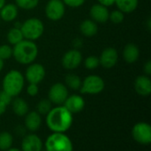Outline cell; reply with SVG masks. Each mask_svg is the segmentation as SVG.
<instances>
[{"label": "cell", "instance_id": "6da1fadb", "mask_svg": "<svg viewBox=\"0 0 151 151\" xmlns=\"http://www.w3.org/2000/svg\"><path fill=\"white\" fill-rule=\"evenodd\" d=\"M73 122V114L63 105L52 108L46 115V125L53 133H65Z\"/></svg>", "mask_w": 151, "mask_h": 151}, {"label": "cell", "instance_id": "7a4b0ae2", "mask_svg": "<svg viewBox=\"0 0 151 151\" xmlns=\"http://www.w3.org/2000/svg\"><path fill=\"white\" fill-rule=\"evenodd\" d=\"M12 56L17 62L22 65H29L38 56V47L34 41L23 39L13 45Z\"/></svg>", "mask_w": 151, "mask_h": 151}, {"label": "cell", "instance_id": "3957f363", "mask_svg": "<svg viewBox=\"0 0 151 151\" xmlns=\"http://www.w3.org/2000/svg\"><path fill=\"white\" fill-rule=\"evenodd\" d=\"M25 80L23 74L17 69H12L6 73L3 79V91L12 98L17 97L22 92Z\"/></svg>", "mask_w": 151, "mask_h": 151}, {"label": "cell", "instance_id": "277c9868", "mask_svg": "<svg viewBox=\"0 0 151 151\" xmlns=\"http://www.w3.org/2000/svg\"><path fill=\"white\" fill-rule=\"evenodd\" d=\"M46 151H73V142L64 133H53L45 142Z\"/></svg>", "mask_w": 151, "mask_h": 151}, {"label": "cell", "instance_id": "5b68a950", "mask_svg": "<svg viewBox=\"0 0 151 151\" xmlns=\"http://www.w3.org/2000/svg\"><path fill=\"white\" fill-rule=\"evenodd\" d=\"M20 30L24 39L35 41L39 39L44 32V25L38 18H29L20 25Z\"/></svg>", "mask_w": 151, "mask_h": 151}, {"label": "cell", "instance_id": "8992f818", "mask_svg": "<svg viewBox=\"0 0 151 151\" xmlns=\"http://www.w3.org/2000/svg\"><path fill=\"white\" fill-rule=\"evenodd\" d=\"M105 83L104 79L97 75H89L81 81L80 92L82 94H99L104 91Z\"/></svg>", "mask_w": 151, "mask_h": 151}, {"label": "cell", "instance_id": "52a82bcc", "mask_svg": "<svg viewBox=\"0 0 151 151\" xmlns=\"http://www.w3.org/2000/svg\"><path fill=\"white\" fill-rule=\"evenodd\" d=\"M132 136L135 142L142 145L151 143V126L145 122H140L134 125L132 130Z\"/></svg>", "mask_w": 151, "mask_h": 151}, {"label": "cell", "instance_id": "ba28073f", "mask_svg": "<svg viewBox=\"0 0 151 151\" xmlns=\"http://www.w3.org/2000/svg\"><path fill=\"white\" fill-rule=\"evenodd\" d=\"M65 12V4L62 0H50L45 6V14L50 20H59Z\"/></svg>", "mask_w": 151, "mask_h": 151}, {"label": "cell", "instance_id": "9c48e42d", "mask_svg": "<svg viewBox=\"0 0 151 151\" xmlns=\"http://www.w3.org/2000/svg\"><path fill=\"white\" fill-rule=\"evenodd\" d=\"M68 89L65 84L56 83L49 90V100L56 105H63L68 97Z\"/></svg>", "mask_w": 151, "mask_h": 151}, {"label": "cell", "instance_id": "30bf717a", "mask_svg": "<svg viewBox=\"0 0 151 151\" xmlns=\"http://www.w3.org/2000/svg\"><path fill=\"white\" fill-rule=\"evenodd\" d=\"M45 69L40 63H31L26 69L25 78L29 84L39 85L45 77Z\"/></svg>", "mask_w": 151, "mask_h": 151}, {"label": "cell", "instance_id": "8fae6325", "mask_svg": "<svg viewBox=\"0 0 151 151\" xmlns=\"http://www.w3.org/2000/svg\"><path fill=\"white\" fill-rule=\"evenodd\" d=\"M82 61V54L77 49L67 51L62 57V65L65 69L73 70L77 69Z\"/></svg>", "mask_w": 151, "mask_h": 151}, {"label": "cell", "instance_id": "7c38bea8", "mask_svg": "<svg viewBox=\"0 0 151 151\" xmlns=\"http://www.w3.org/2000/svg\"><path fill=\"white\" fill-rule=\"evenodd\" d=\"M119 61V53L118 51L113 47L105 48L99 57L100 65L105 69H111L118 63Z\"/></svg>", "mask_w": 151, "mask_h": 151}, {"label": "cell", "instance_id": "4fadbf2b", "mask_svg": "<svg viewBox=\"0 0 151 151\" xmlns=\"http://www.w3.org/2000/svg\"><path fill=\"white\" fill-rule=\"evenodd\" d=\"M63 106H65L72 114H76L83 110L85 107V101L81 95L78 94L68 95Z\"/></svg>", "mask_w": 151, "mask_h": 151}, {"label": "cell", "instance_id": "5bb4252c", "mask_svg": "<svg viewBox=\"0 0 151 151\" xmlns=\"http://www.w3.org/2000/svg\"><path fill=\"white\" fill-rule=\"evenodd\" d=\"M42 142L36 134L31 133L26 135L21 142V151H41Z\"/></svg>", "mask_w": 151, "mask_h": 151}, {"label": "cell", "instance_id": "9a60e30c", "mask_svg": "<svg viewBox=\"0 0 151 151\" xmlns=\"http://www.w3.org/2000/svg\"><path fill=\"white\" fill-rule=\"evenodd\" d=\"M90 17L96 23H105L109 20L110 12L108 7H105L100 4H96L91 6L90 11Z\"/></svg>", "mask_w": 151, "mask_h": 151}, {"label": "cell", "instance_id": "2e32d148", "mask_svg": "<svg viewBox=\"0 0 151 151\" xmlns=\"http://www.w3.org/2000/svg\"><path fill=\"white\" fill-rule=\"evenodd\" d=\"M134 90L141 96H149L151 93V80L149 76L142 75L134 80Z\"/></svg>", "mask_w": 151, "mask_h": 151}, {"label": "cell", "instance_id": "e0dca14e", "mask_svg": "<svg viewBox=\"0 0 151 151\" xmlns=\"http://www.w3.org/2000/svg\"><path fill=\"white\" fill-rule=\"evenodd\" d=\"M42 125V117L37 111H30L26 114L25 126L30 132L37 131Z\"/></svg>", "mask_w": 151, "mask_h": 151}, {"label": "cell", "instance_id": "ac0fdd59", "mask_svg": "<svg viewBox=\"0 0 151 151\" xmlns=\"http://www.w3.org/2000/svg\"><path fill=\"white\" fill-rule=\"evenodd\" d=\"M18 12L19 8L15 4H7L0 9V17L3 20L10 22L17 18Z\"/></svg>", "mask_w": 151, "mask_h": 151}, {"label": "cell", "instance_id": "d6986e66", "mask_svg": "<svg viewBox=\"0 0 151 151\" xmlns=\"http://www.w3.org/2000/svg\"><path fill=\"white\" fill-rule=\"evenodd\" d=\"M139 56L140 49L136 44L129 43L125 46L123 50V58L127 63H134L139 59Z\"/></svg>", "mask_w": 151, "mask_h": 151}, {"label": "cell", "instance_id": "ffe728a7", "mask_svg": "<svg viewBox=\"0 0 151 151\" xmlns=\"http://www.w3.org/2000/svg\"><path fill=\"white\" fill-rule=\"evenodd\" d=\"M80 31L83 36L87 37H92L96 35L98 31L97 23L93 20H84L80 25Z\"/></svg>", "mask_w": 151, "mask_h": 151}, {"label": "cell", "instance_id": "44dd1931", "mask_svg": "<svg viewBox=\"0 0 151 151\" xmlns=\"http://www.w3.org/2000/svg\"><path fill=\"white\" fill-rule=\"evenodd\" d=\"M11 103L15 115L19 117H24L28 112V104L24 99L16 97L14 100L12 101Z\"/></svg>", "mask_w": 151, "mask_h": 151}, {"label": "cell", "instance_id": "7402d4cb", "mask_svg": "<svg viewBox=\"0 0 151 151\" xmlns=\"http://www.w3.org/2000/svg\"><path fill=\"white\" fill-rule=\"evenodd\" d=\"M115 4L124 13H130L136 10L139 0H115Z\"/></svg>", "mask_w": 151, "mask_h": 151}, {"label": "cell", "instance_id": "603a6c76", "mask_svg": "<svg viewBox=\"0 0 151 151\" xmlns=\"http://www.w3.org/2000/svg\"><path fill=\"white\" fill-rule=\"evenodd\" d=\"M6 38H7V41H8V43L10 44L15 45L16 44H18L20 41H22L24 39V36H23L22 32H21V30H20L19 28L13 27V28H12L8 31L7 36H6Z\"/></svg>", "mask_w": 151, "mask_h": 151}, {"label": "cell", "instance_id": "cb8c5ba5", "mask_svg": "<svg viewBox=\"0 0 151 151\" xmlns=\"http://www.w3.org/2000/svg\"><path fill=\"white\" fill-rule=\"evenodd\" d=\"M65 83L66 87H69L72 90L77 91V90H80L81 88V79L79 76L73 74V73H69L65 77Z\"/></svg>", "mask_w": 151, "mask_h": 151}, {"label": "cell", "instance_id": "d4e9b609", "mask_svg": "<svg viewBox=\"0 0 151 151\" xmlns=\"http://www.w3.org/2000/svg\"><path fill=\"white\" fill-rule=\"evenodd\" d=\"M13 142L12 135L8 132L0 133V150L5 151L12 148Z\"/></svg>", "mask_w": 151, "mask_h": 151}, {"label": "cell", "instance_id": "484cf974", "mask_svg": "<svg viewBox=\"0 0 151 151\" xmlns=\"http://www.w3.org/2000/svg\"><path fill=\"white\" fill-rule=\"evenodd\" d=\"M51 109L52 103L49 99H42L36 105V111L40 115H47Z\"/></svg>", "mask_w": 151, "mask_h": 151}, {"label": "cell", "instance_id": "4316f807", "mask_svg": "<svg viewBox=\"0 0 151 151\" xmlns=\"http://www.w3.org/2000/svg\"><path fill=\"white\" fill-rule=\"evenodd\" d=\"M39 4V0H15V4L18 8L23 10H33Z\"/></svg>", "mask_w": 151, "mask_h": 151}, {"label": "cell", "instance_id": "83f0119b", "mask_svg": "<svg viewBox=\"0 0 151 151\" xmlns=\"http://www.w3.org/2000/svg\"><path fill=\"white\" fill-rule=\"evenodd\" d=\"M100 65V61H99V57L95 56V55H90L88 57H87L84 61V66L86 69H95L96 68H98V66Z\"/></svg>", "mask_w": 151, "mask_h": 151}, {"label": "cell", "instance_id": "f1b7e54d", "mask_svg": "<svg viewBox=\"0 0 151 151\" xmlns=\"http://www.w3.org/2000/svg\"><path fill=\"white\" fill-rule=\"evenodd\" d=\"M124 19H125V13L119 9L110 12L109 20H111V21L114 24H120L121 22H123Z\"/></svg>", "mask_w": 151, "mask_h": 151}, {"label": "cell", "instance_id": "f546056e", "mask_svg": "<svg viewBox=\"0 0 151 151\" xmlns=\"http://www.w3.org/2000/svg\"><path fill=\"white\" fill-rule=\"evenodd\" d=\"M12 56V48L9 44L0 45V59L4 61Z\"/></svg>", "mask_w": 151, "mask_h": 151}, {"label": "cell", "instance_id": "4dcf8cb0", "mask_svg": "<svg viewBox=\"0 0 151 151\" xmlns=\"http://www.w3.org/2000/svg\"><path fill=\"white\" fill-rule=\"evenodd\" d=\"M63 3L72 8H77L84 4L86 0H62Z\"/></svg>", "mask_w": 151, "mask_h": 151}, {"label": "cell", "instance_id": "1f68e13d", "mask_svg": "<svg viewBox=\"0 0 151 151\" xmlns=\"http://www.w3.org/2000/svg\"><path fill=\"white\" fill-rule=\"evenodd\" d=\"M39 92V88H38V85L35 84H29L27 87V93L29 96H36L37 93Z\"/></svg>", "mask_w": 151, "mask_h": 151}, {"label": "cell", "instance_id": "d6a6232c", "mask_svg": "<svg viewBox=\"0 0 151 151\" xmlns=\"http://www.w3.org/2000/svg\"><path fill=\"white\" fill-rule=\"evenodd\" d=\"M12 101V96H10L8 93H6L3 90L0 91V101L4 102V104H6L8 106L9 104H11Z\"/></svg>", "mask_w": 151, "mask_h": 151}, {"label": "cell", "instance_id": "836d02e7", "mask_svg": "<svg viewBox=\"0 0 151 151\" xmlns=\"http://www.w3.org/2000/svg\"><path fill=\"white\" fill-rule=\"evenodd\" d=\"M98 4L105 6V7H110L113 4H115V0H97Z\"/></svg>", "mask_w": 151, "mask_h": 151}, {"label": "cell", "instance_id": "e575fe53", "mask_svg": "<svg viewBox=\"0 0 151 151\" xmlns=\"http://www.w3.org/2000/svg\"><path fill=\"white\" fill-rule=\"evenodd\" d=\"M143 70H144V73L145 75L147 76H150L151 74V61H148L145 64H144V67H143Z\"/></svg>", "mask_w": 151, "mask_h": 151}, {"label": "cell", "instance_id": "d590c367", "mask_svg": "<svg viewBox=\"0 0 151 151\" xmlns=\"http://www.w3.org/2000/svg\"><path fill=\"white\" fill-rule=\"evenodd\" d=\"M6 109H7V105L4 104V103L2 102V101H0V116L5 113Z\"/></svg>", "mask_w": 151, "mask_h": 151}, {"label": "cell", "instance_id": "8d00e7d4", "mask_svg": "<svg viewBox=\"0 0 151 151\" xmlns=\"http://www.w3.org/2000/svg\"><path fill=\"white\" fill-rule=\"evenodd\" d=\"M3 68H4V61L0 59V72L2 71Z\"/></svg>", "mask_w": 151, "mask_h": 151}, {"label": "cell", "instance_id": "74e56055", "mask_svg": "<svg viewBox=\"0 0 151 151\" xmlns=\"http://www.w3.org/2000/svg\"><path fill=\"white\" fill-rule=\"evenodd\" d=\"M5 4V0H0V9Z\"/></svg>", "mask_w": 151, "mask_h": 151}, {"label": "cell", "instance_id": "f35d334b", "mask_svg": "<svg viewBox=\"0 0 151 151\" xmlns=\"http://www.w3.org/2000/svg\"><path fill=\"white\" fill-rule=\"evenodd\" d=\"M5 151H21L20 150H19V149H15V148H10L9 150H7Z\"/></svg>", "mask_w": 151, "mask_h": 151}, {"label": "cell", "instance_id": "ab89813d", "mask_svg": "<svg viewBox=\"0 0 151 151\" xmlns=\"http://www.w3.org/2000/svg\"><path fill=\"white\" fill-rule=\"evenodd\" d=\"M41 151H42V150H41ZM45 151H46V150H45Z\"/></svg>", "mask_w": 151, "mask_h": 151}]
</instances>
